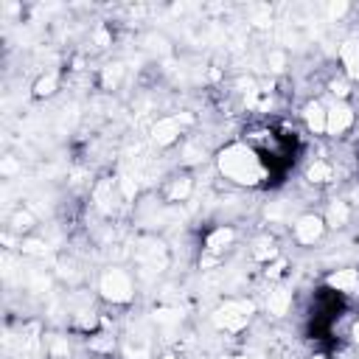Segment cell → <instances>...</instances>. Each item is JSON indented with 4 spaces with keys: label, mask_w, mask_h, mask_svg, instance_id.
Masks as SVG:
<instances>
[{
    "label": "cell",
    "mask_w": 359,
    "mask_h": 359,
    "mask_svg": "<svg viewBox=\"0 0 359 359\" xmlns=\"http://www.w3.org/2000/svg\"><path fill=\"white\" fill-rule=\"evenodd\" d=\"M93 45H95L98 50L109 48V45H112V31H109L107 25H95V31H93Z\"/></svg>",
    "instance_id": "d4e9b609"
},
{
    "label": "cell",
    "mask_w": 359,
    "mask_h": 359,
    "mask_svg": "<svg viewBox=\"0 0 359 359\" xmlns=\"http://www.w3.org/2000/svg\"><path fill=\"white\" fill-rule=\"evenodd\" d=\"M252 311H255V303H250V300H224V303L210 314V323L216 325V331L238 334L241 328L250 325Z\"/></svg>",
    "instance_id": "3957f363"
},
{
    "label": "cell",
    "mask_w": 359,
    "mask_h": 359,
    "mask_svg": "<svg viewBox=\"0 0 359 359\" xmlns=\"http://www.w3.org/2000/svg\"><path fill=\"white\" fill-rule=\"evenodd\" d=\"M59 84H62V76L56 70H48V73H39L31 84V95L34 98H50L59 93Z\"/></svg>",
    "instance_id": "9a60e30c"
},
{
    "label": "cell",
    "mask_w": 359,
    "mask_h": 359,
    "mask_svg": "<svg viewBox=\"0 0 359 359\" xmlns=\"http://www.w3.org/2000/svg\"><path fill=\"white\" fill-rule=\"evenodd\" d=\"M348 334H351V342H353V345H359V320H353V325H351V331H348Z\"/></svg>",
    "instance_id": "83f0119b"
},
{
    "label": "cell",
    "mask_w": 359,
    "mask_h": 359,
    "mask_svg": "<svg viewBox=\"0 0 359 359\" xmlns=\"http://www.w3.org/2000/svg\"><path fill=\"white\" fill-rule=\"evenodd\" d=\"M286 62H289V56H286V50H280V48H272V50L266 53V67H269L272 73H283V70H286Z\"/></svg>",
    "instance_id": "7402d4cb"
},
{
    "label": "cell",
    "mask_w": 359,
    "mask_h": 359,
    "mask_svg": "<svg viewBox=\"0 0 359 359\" xmlns=\"http://www.w3.org/2000/svg\"><path fill=\"white\" fill-rule=\"evenodd\" d=\"M325 219H323V213H314V210H309V213H300L294 222H292V238L300 244V247H314V244H320L323 241V236H325Z\"/></svg>",
    "instance_id": "5b68a950"
},
{
    "label": "cell",
    "mask_w": 359,
    "mask_h": 359,
    "mask_svg": "<svg viewBox=\"0 0 359 359\" xmlns=\"http://www.w3.org/2000/svg\"><path fill=\"white\" fill-rule=\"evenodd\" d=\"M351 216H353V210H351V202L345 196H334L325 205V213H323L328 230H345L351 224Z\"/></svg>",
    "instance_id": "8fae6325"
},
{
    "label": "cell",
    "mask_w": 359,
    "mask_h": 359,
    "mask_svg": "<svg viewBox=\"0 0 359 359\" xmlns=\"http://www.w3.org/2000/svg\"><path fill=\"white\" fill-rule=\"evenodd\" d=\"M303 180H306L309 185H314V188H325V185L337 182V165H334L331 160H325V157H314V160L306 163Z\"/></svg>",
    "instance_id": "9c48e42d"
},
{
    "label": "cell",
    "mask_w": 359,
    "mask_h": 359,
    "mask_svg": "<svg viewBox=\"0 0 359 359\" xmlns=\"http://www.w3.org/2000/svg\"><path fill=\"white\" fill-rule=\"evenodd\" d=\"M300 118H303V126H306L309 135L323 137L325 135V121H328V104H323L320 98H309L300 107Z\"/></svg>",
    "instance_id": "52a82bcc"
},
{
    "label": "cell",
    "mask_w": 359,
    "mask_h": 359,
    "mask_svg": "<svg viewBox=\"0 0 359 359\" xmlns=\"http://www.w3.org/2000/svg\"><path fill=\"white\" fill-rule=\"evenodd\" d=\"M331 292H337V294H345V297H353V294H359V269L356 266H342V269H334V272H328L325 275V280H323Z\"/></svg>",
    "instance_id": "ba28073f"
},
{
    "label": "cell",
    "mask_w": 359,
    "mask_h": 359,
    "mask_svg": "<svg viewBox=\"0 0 359 359\" xmlns=\"http://www.w3.org/2000/svg\"><path fill=\"white\" fill-rule=\"evenodd\" d=\"M351 11V3H345V0H337V3H328V8H325V14H328V20L331 22H337V20H342L345 14Z\"/></svg>",
    "instance_id": "484cf974"
},
{
    "label": "cell",
    "mask_w": 359,
    "mask_h": 359,
    "mask_svg": "<svg viewBox=\"0 0 359 359\" xmlns=\"http://www.w3.org/2000/svg\"><path fill=\"white\" fill-rule=\"evenodd\" d=\"M17 171H22V165L17 163V157H11V154H6V157L0 160V174H3V177H14Z\"/></svg>",
    "instance_id": "4316f807"
},
{
    "label": "cell",
    "mask_w": 359,
    "mask_h": 359,
    "mask_svg": "<svg viewBox=\"0 0 359 359\" xmlns=\"http://www.w3.org/2000/svg\"><path fill=\"white\" fill-rule=\"evenodd\" d=\"M250 255H252V261H258L261 266H266L269 261H275V258H278V255H283V252H280V247H278V241H275V238L264 236V238H258V241L252 244Z\"/></svg>",
    "instance_id": "e0dca14e"
},
{
    "label": "cell",
    "mask_w": 359,
    "mask_h": 359,
    "mask_svg": "<svg viewBox=\"0 0 359 359\" xmlns=\"http://www.w3.org/2000/svg\"><path fill=\"white\" fill-rule=\"evenodd\" d=\"M194 194V177L188 171H180L174 177L165 180V188H163V196L168 202H185L188 196Z\"/></svg>",
    "instance_id": "4fadbf2b"
},
{
    "label": "cell",
    "mask_w": 359,
    "mask_h": 359,
    "mask_svg": "<svg viewBox=\"0 0 359 359\" xmlns=\"http://www.w3.org/2000/svg\"><path fill=\"white\" fill-rule=\"evenodd\" d=\"M191 121H194V118H191L188 112L163 115V118H157V121L151 123L149 137H151V143H154V146H160V149H171L174 143H180L182 129H185V123H191Z\"/></svg>",
    "instance_id": "277c9868"
},
{
    "label": "cell",
    "mask_w": 359,
    "mask_h": 359,
    "mask_svg": "<svg viewBox=\"0 0 359 359\" xmlns=\"http://www.w3.org/2000/svg\"><path fill=\"white\" fill-rule=\"evenodd\" d=\"M264 309H266V314L275 317V320H278V317H286L289 309H292V292H289L286 286H275L272 292H266Z\"/></svg>",
    "instance_id": "5bb4252c"
},
{
    "label": "cell",
    "mask_w": 359,
    "mask_h": 359,
    "mask_svg": "<svg viewBox=\"0 0 359 359\" xmlns=\"http://www.w3.org/2000/svg\"><path fill=\"white\" fill-rule=\"evenodd\" d=\"M356 126V109L351 101H331L328 104V121H325V135L334 140H342L351 129Z\"/></svg>",
    "instance_id": "8992f818"
},
{
    "label": "cell",
    "mask_w": 359,
    "mask_h": 359,
    "mask_svg": "<svg viewBox=\"0 0 359 359\" xmlns=\"http://www.w3.org/2000/svg\"><path fill=\"white\" fill-rule=\"evenodd\" d=\"M233 241H236V230L230 227V224H216L213 230H208V236H205V247H202V252H210V255H222L227 247H233Z\"/></svg>",
    "instance_id": "7c38bea8"
},
{
    "label": "cell",
    "mask_w": 359,
    "mask_h": 359,
    "mask_svg": "<svg viewBox=\"0 0 359 359\" xmlns=\"http://www.w3.org/2000/svg\"><path fill=\"white\" fill-rule=\"evenodd\" d=\"M233 359H250V356H244V353H238V356H233Z\"/></svg>",
    "instance_id": "f546056e"
},
{
    "label": "cell",
    "mask_w": 359,
    "mask_h": 359,
    "mask_svg": "<svg viewBox=\"0 0 359 359\" xmlns=\"http://www.w3.org/2000/svg\"><path fill=\"white\" fill-rule=\"evenodd\" d=\"M34 227H36V216H34L28 208H17V210L8 216V233H14V236H20V238L31 236Z\"/></svg>",
    "instance_id": "2e32d148"
},
{
    "label": "cell",
    "mask_w": 359,
    "mask_h": 359,
    "mask_svg": "<svg viewBox=\"0 0 359 359\" xmlns=\"http://www.w3.org/2000/svg\"><path fill=\"white\" fill-rule=\"evenodd\" d=\"M98 294L112 306H129L135 300V278L129 269L112 264L98 275Z\"/></svg>",
    "instance_id": "7a4b0ae2"
},
{
    "label": "cell",
    "mask_w": 359,
    "mask_h": 359,
    "mask_svg": "<svg viewBox=\"0 0 359 359\" xmlns=\"http://www.w3.org/2000/svg\"><path fill=\"white\" fill-rule=\"evenodd\" d=\"M17 250L20 255H28V258H42L48 252V241L45 238H36V236H25L17 241Z\"/></svg>",
    "instance_id": "ffe728a7"
},
{
    "label": "cell",
    "mask_w": 359,
    "mask_h": 359,
    "mask_svg": "<svg viewBox=\"0 0 359 359\" xmlns=\"http://www.w3.org/2000/svg\"><path fill=\"white\" fill-rule=\"evenodd\" d=\"M325 90H328L331 101H351V95H353V81L339 70L337 76H331V79L325 81Z\"/></svg>",
    "instance_id": "ac0fdd59"
},
{
    "label": "cell",
    "mask_w": 359,
    "mask_h": 359,
    "mask_svg": "<svg viewBox=\"0 0 359 359\" xmlns=\"http://www.w3.org/2000/svg\"><path fill=\"white\" fill-rule=\"evenodd\" d=\"M67 353H70V345H67L65 337L48 339V356H50V359H67Z\"/></svg>",
    "instance_id": "cb8c5ba5"
},
{
    "label": "cell",
    "mask_w": 359,
    "mask_h": 359,
    "mask_svg": "<svg viewBox=\"0 0 359 359\" xmlns=\"http://www.w3.org/2000/svg\"><path fill=\"white\" fill-rule=\"evenodd\" d=\"M123 76H126L123 62H109V65H104V67H101V84H104V90H115V87L123 81Z\"/></svg>",
    "instance_id": "d6986e66"
},
{
    "label": "cell",
    "mask_w": 359,
    "mask_h": 359,
    "mask_svg": "<svg viewBox=\"0 0 359 359\" xmlns=\"http://www.w3.org/2000/svg\"><path fill=\"white\" fill-rule=\"evenodd\" d=\"M87 345H90V351H95V353H112V351H115V337L95 331V334H90Z\"/></svg>",
    "instance_id": "44dd1931"
},
{
    "label": "cell",
    "mask_w": 359,
    "mask_h": 359,
    "mask_svg": "<svg viewBox=\"0 0 359 359\" xmlns=\"http://www.w3.org/2000/svg\"><path fill=\"white\" fill-rule=\"evenodd\" d=\"M337 59H339L342 73H345L351 81H359V36L342 39L339 48H337Z\"/></svg>",
    "instance_id": "30bf717a"
},
{
    "label": "cell",
    "mask_w": 359,
    "mask_h": 359,
    "mask_svg": "<svg viewBox=\"0 0 359 359\" xmlns=\"http://www.w3.org/2000/svg\"><path fill=\"white\" fill-rule=\"evenodd\" d=\"M216 171L238 188H261L269 180V165L247 140L224 143L216 151Z\"/></svg>",
    "instance_id": "6da1fadb"
},
{
    "label": "cell",
    "mask_w": 359,
    "mask_h": 359,
    "mask_svg": "<svg viewBox=\"0 0 359 359\" xmlns=\"http://www.w3.org/2000/svg\"><path fill=\"white\" fill-rule=\"evenodd\" d=\"M286 266H289V261H286L283 255H278L275 261H269V264L264 266V275H266L269 280H280V278L286 275Z\"/></svg>",
    "instance_id": "603a6c76"
},
{
    "label": "cell",
    "mask_w": 359,
    "mask_h": 359,
    "mask_svg": "<svg viewBox=\"0 0 359 359\" xmlns=\"http://www.w3.org/2000/svg\"><path fill=\"white\" fill-rule=\"evenodd\" d=\"M160 359H177V353H171V351H168V353H163Z\"/></svg>",
    "instance_id": "f1b7e54d"
}]
</instances>
